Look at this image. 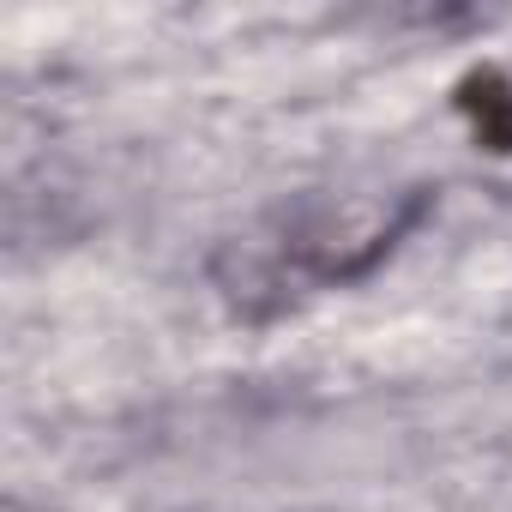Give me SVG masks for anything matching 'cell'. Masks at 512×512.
Here are the masks:
<instances>
[{"mask_svg": "<svg viewBox=\"0 0 512 512\" xmlns=\"http://www.w3.org/2000/svg\"><path fill=\"white\" fill-rule=\"evenodd\" d=\"M452 109L458 121L470 127V139L494 157H512V73L500 61H482L470 67L458 85H452Z\"/></svg>", "mask_w": 512, "mask_h": 512, "instance_id": "obj_2", "label": "cell"}, {"mask_svg": "<svg viewBox=\"0 0 512 512\" xmlns=\"http://www.w3.org/2000/svg\"><path fill=\"white\" fill-rule=\"evenodd\" d=\"M428 205H434V187H392V193L302 205L278 217L266 235L229 241L211 272L223 296L247 314H266L296 290H344L392 260L398 241L428 217Z\"/></svg>", "mask_w": 512, "mask_h": 512, "instance_id": "obj_1", "label": "cell"}]
</instances>
